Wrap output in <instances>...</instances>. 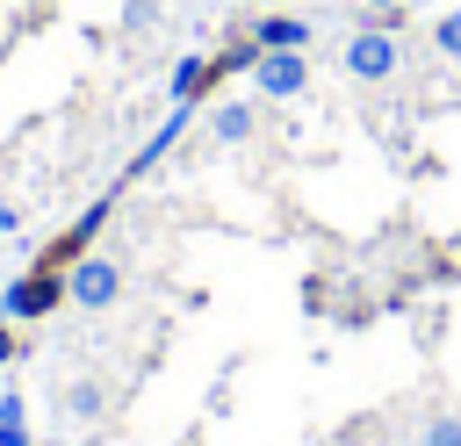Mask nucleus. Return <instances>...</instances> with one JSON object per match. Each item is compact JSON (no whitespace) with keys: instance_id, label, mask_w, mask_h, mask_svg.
<instances>
[{"instance_id":"nucleus-13","label":"nucleus","mask_w":461,"mask_h":446,"mask_svg":"<svg viewBox=\"0 0 461 446\" xmlns=\"http://www.w3.org/2000/svg\"><path fill=\"white\" fill-rule=\"evenodd\" d=\"M360 7H367V14H382L389 29H396V14H403V0H360Z\"/></svg>"},{"instance_id":"nucleus-6","label":"nucleus","mask_w":461,"mask_h":446,"mask_svg":"<svg viewBox=\"0 0 461 446\" xmlns=\"http://www.w3.org/2000/svg\"><path fill=\"white\" fill-rule=\"evenodd\" d=\"M216 79H223V65H216V58H194V50H187V58L173 65V79H166V101H173V108H202V94H209Z\"/></svg>"},{"instance_id":"nucleus-10","label":"nucleus","mask_w":461,"mask_h":446,"mask_svg":"<svg viewBox=\"0 0 461 446\" xmlns=\"http://www.w3.org/2000/svg\"><path fill=\"white\" fill-rule=\"evenodd\" d=\"M432 50L461 65V7H447V14H432Z\"/></svg>"},{"instance_id":"nucleus-11","label":"nucleus","mask_w":461,"mask_h":446,"mask_svg":"<svg viewBox=\"0 0 461 446\" xmlns=\"http://www.w3.org/2000/svg\"><path fill=\"white\" fill-rule=\"evenodd\" d=\"M418 446H461V417H425L418 424Z\"/></svg>"},{"instance_id":"nucleus-15","label":"nucleus","mask_w":461,"mask_h":446,"mask_svg":"<svg viewBox=\"0 0 461 446\" xmlns=\"http://www.w3.org/2000/svg\"><path fill=\"white\" fill-rule=\"evenodd\" d=\"M0 446H29V424H0Z\"/></svg>"},{"instance_id":"nucleus-14","label":"nucleus","mask_w":461,"mask_h":446,"mask_svg":"<svg viewBox=\"0 0 461 446\" xmlns=\"http://www.w3.org/2000/svg\"><path fill=\"white\" fill-rule=\"evenodd\" d=\"M7 360H14V324L0 317V367H7Z\"/></svg>"},{"instance_id":"nucleus-1","label":"nucleus","mask_w":461,"mask_h":446,"mask_svg":"<svg viewBox=\"0 0 461 446\" xmlns=\"http://www.w3.org/2000/svg\"><path fill=\"white\" fill-rule=\"evenodd\" d=\"M339 65H346V79L382 86V79H396V72H403V43H396V29H389V22H360V29L339 43Z\"/></svg>"},{"instance_id":"nucleus-7","label":"nucleus","mask_w":461,"mask_h":446,"mask_svg":"<svg viewBox=\"0 0 461 446\" xmlns=\"http://www.w3.org/2000/svg\"><path fill=\"white\" fill-rule=\"evenodd\" d=\"M187 122H194V108H173V115H166V122H158V129L137 144V158H130V180H144V173H151V165H158V158H166V151L187 137Z\"/></svg>"},{"instance_id":"nucleus-8","label":"nucleus","mask_w":461,"mask_h":446,"mask_svg":"<svg viewBox=\"0 0 461 446\" xmlns=\"http://www.w3.org/2000/svg\"><path fill=\"white\" fill-rule=\"evenodd\" d=\"M58 403H65V417H72V424H101V410H108V388H101L94 374H72V381L58 388Z\"/></svg>"},{"instance_id":"nucleus-2","label":"nucleus","mask_w":461,"mask_h":446,"mask_svg":"<svg viewBox=\"0 0 461 446\" xmlns=\"http://www.w3.org/2000/svg\"><path fill=\"white\" fill-rule=\"evenodd\" d=\"M122 288H130V273H122L108 252H79V259L65 266V295H72V309H86V317L115 309V302H122Z\"/></svg>"},{"instance_id":"nucleus-16","label":"nucleus","mask_w":461,"mask_h":446,"mask_svg":"<svg viewBox=\"0 0 461 446\" xmlns=\"http://www.w3.org/2000/svg\"><path fill=\"white\" fill-rule=\"evenodd\" d=\"M14 223H22V209H14V201H0V230H14Z\"/></svg>"},{"instance_id":"nucleus-4","label":"nucleus","mask_w":461,"mask_h":446,"mask_svg":"<svg viewBox=\"0 0 461 446\" xmlns=\"http://www.w3.org/2000/svg\"><path fill=\"white\" fill-rule=\"evenodd\" d=\"M252 86H259V101H303L310 94V50H259Z\"/></svg>"},{"instance_id":"nucleus-3","label":"nucleus","mask_w":461,"mask_h":446,"mask_svg":"<svg viewBox=\"0 0 461 446\" xmlns=\"http://www.w3.org/2000/svg\"><path fill=\"white\" fill-rule=\"evenodd\" d=\"M58 302H72V295H65V266H50V259L29 266V273H14V281L0 288V317H7V324H36V317H50Z\"/></svg>"},{"instance_id":"nucleus-9","label":"nucleus","mask_w":461,"mask_h":446,"mask_svg":"<svg viewBox=\"0 0 461 446\" xmlns=\"http://www.w3.org/2000/svg\"><path fill=\"white\" fill-rule=\"evenodd\" d=\"M252 129H259V108H252V101H216V108H209V137H216V144H245Z\"/></svg>"},{"instance_id":"nucleus-17","label":"nucleus","mask_w":461,"mask_h":446,"mask_svg":"<svg viewBox=\"0 0 461 446\" xmlns=\"http://www.w3.org/2000/svg\"><path fill=\"white\" fill-rule=\"evenodd\" d=\"M252 7H281V0H252Z\"/></svg>"},{"instance_id":"nucleus-5","label":"nucleus","mask_w":461,"mask_h":446,"mask_svg":"<svg viewBox=\"0 0 461 446\" xmlns=\"http://www.w3.org/2000/svg\"><path fill=\"white\" fill-rule=\"evenodd\" d=\"M252 43H259V50H310V43H317V22L295 14V7H267V14L252 22Z\"/></svg>"},{"instance_id":"nucleus-12","label":"nucleus","mask_w":461,"mask_h":446,"mask_svg":"<svg viewBox=\"0 0 461 446\" xmlns=\"http://www.w3.org/2000/svg\"><path fill=\"white\" fill-rule=\"evenodd\" d=\"M0 424H29V403H22V388H0Z\"/></svg>"}]
</instances>
